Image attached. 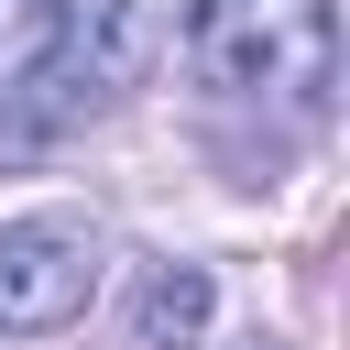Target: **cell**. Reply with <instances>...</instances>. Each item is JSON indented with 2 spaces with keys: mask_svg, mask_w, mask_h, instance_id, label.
<instances>
[{
  "mask_svg": "<svg viewBox=\"0 0 350 350\" xmlns=\"http://www.w3.org/2000/svg\"><path fill=\"white\" fill-rule=\"evenodd\" d=\"M186 77L219 109H262V120L317 131L328 88H339V0H197Z\"/></svg>",
  "mask_w": 350,
  "mask_h": 350,
  "instance_id": "6da1fadb",
  "label": "cell"
},
{
  "mask_svg": "<svg viewBox=\"0 0 350 350\" xmlns=\"http://www.w3.org/2000/svg\"><path fill=\"white\" fill-rule=\"evenodd\" d=\"M153 44H164V22H153L142 0H88V11H66V33H55V44L22 66V88L0 98V153H44V142L109 120V109L142 88Z\"/></svg>",
  "mask_w": 350,
  "mask_h": 350,
  "instance_id": "7a4b0ae2",
  "label": "cell"
},
{
  "mask_svg": "<svg viewBox=\"0 0 350 350\" xmlns=\"http://www.w3.org/2000/svg\"><path fill=\"white\" fill-rule=\"evenodd\" d=\"M98 273H109V252H98L88 219H66V208L11 219L0 230V339H44V328L88 317Z\"/></svg>",
  "mask_w": 350,
  "mask_h": 350,
  "instance_id": "3957f363",
  "label": "cell"
},
{
  "mask_svg": "<svg viewBox=\"0 0 350 350\" xmlns=\"http://www.w3.org/2000/svg\"><path fill=\"white\" fill-rule=\"evenodd\" d=\"M208 262H153V284H142V306H131V328H142V350H197V328H208Z\"/></svg>",
  "mask_w": 350,
  "mask_h": 350,
  "instance_id": "277c9868",
  "label": "cell"
},
{
  "mask_svg": "<svg viewBox=\"0 0 350 350\" xmlns=\"http://www.w3.org/2000/svg\"><path fill=\"white\" fill-rule=\"evenodd\" d=\"M66 11H77V0H0V77H22V66L66 33Z\"/></svg>",
  "mask_w": 350,
  "mask_h": 350,
  "instance_id": "5b68a950",
  "label": "cell"
}]
</instances>
